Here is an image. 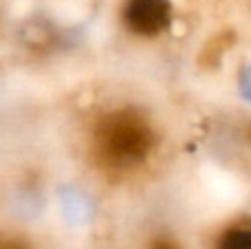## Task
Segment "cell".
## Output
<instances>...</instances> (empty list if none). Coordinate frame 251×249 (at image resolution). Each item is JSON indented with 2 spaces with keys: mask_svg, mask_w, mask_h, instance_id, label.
Masks as SVG:
<instances>
[{
  "mask_svg": "<svg viewBox=\"0 0 251 249\" xmlns=\"http://www.w3.org/2000/svg\"><path fill=\"white\" fill-rule=\"evenodd\" d=\"M150 249H178V247H176V243L168 241V238H159V241L152 243Z\"/></svg>",
  "mask_w": 251,
  "mask_h": 249,
  "instance_id": "obj_5",
  "label": "cell"
},
{
  "mask_svg": "<svg viewBox=\"0 0 251 249\" xmlns=\"http://www.w3.org/2000/svg\"><path fill=\"white\" fill-rule=\"evenodd\" d=\"M218 249H251V229L234 227L221 238Z\"/></svg>",
  "mask_w": 251,
  "mask_h": 249,
  "instance_id": "obj_3",
  "label": "cell"
},
{
  "mask_svg": "<svg viewBox=\"0 0 251 249\" xmlns=\"http://www.w3.org/2000/svg\"><path fill=\"white\" fill-rule=\"evenodd\" d=\"M126 22L134 33L154 35L165 29L170 22L168 0H128L126 4Z\"/></svg>",
  "mask_w": 251,
  "mask_h": 249,
  "instance_id": "obj_2",
  "label": "cell"
},
{
  "mask_svg": "<svg viewBox=\"0 0 251 249\" xmlns=\"http://www.w3.org/2000/svg\"><path fill=\"white\" fill-rule=\"evenodd\" d=\"M154 135L146 119L134 110H117L101 119L95 135L100 159L110 168L139 166L150 154Z\"/></svg>",
  "mask_w": 251,
  "mask_h": 249,
  "instance_id": "obj_1",
  "label": "cell"
},
{
  "mask_svg": "<svg viewBox=\"0 0 251 249\" xmlns=\"http://www.w3.org/2000/svg\"><path fill=\"white\" fill-rule=\"evenodd\" d=\"M240 93L251 101V64L243 71V75H240Z\"/></svg>",
  "mask_w": 251,
  "mask_h": 249,
  "instance_id": "obj_4",
  "label": "cell"
}]
</instances>
